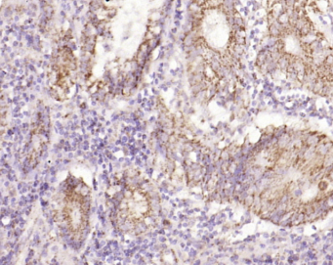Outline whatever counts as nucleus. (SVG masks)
I'll use <instances>...</instances> for the list:
<instances>
[{"label": "nucleus", "instance_id": "obj_2", "mask_svg": "<svg viewBox=\"0 0 333 265\" xmlns=\"http://www.w3.org/2000/svg\"><path fill=\"white\" fill-rule=\"evenodd\" d=\"M328 177L333 181V171H330V172L328 173Z\"/></svg>", "mask_w": 333, "mask_h": 265}, {"label": "nucleus", "instance_id": "obj_1", "mask_svg": "<svg viewBox=\"0 0 333 265\" xmlns=\"http://www.w3.org/2000/svg\"><path fill=\"white\" fill-rule=\"evenodd\" d=\"M278 21L280 22V23H282V25H284V23H287L289 22V16L287 15V13H285V12L281 13V14L278 16Z\"/></svg>", "mask_w": 333, "mask_h": 265}]
</instances>
